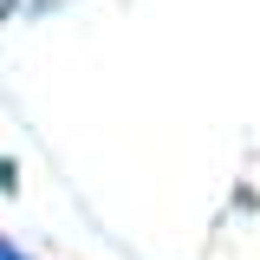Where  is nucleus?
Wrapping results in <instances>:
<instances>
[{
	"mask_svg": "<svg viewBox=\"0 0 260 260\" xmlns=\"http://www.w3.org/2000/svg\"><path fill=\"white\" fill-rule=\"evenodd\" d=\"M0 260H26V254H13V247H7V241H0Z\"/></svg>",
	"mask_w": 260,
	"mask_h": 260,
	"instance_id": "nucleus-1",
	"label": "nucleus"
},
{
	"mask_svg": "<svg viewBox=\"0 0 260 260\" xmlns=\"http://www.w3.org/2000/svg\"><path fill=\"white\" fill-rule=\"evenodd\" d=\"M7 13H13V0H0V20H7Z\"/></svg>",
	"mask_w": 260,
	"mask_h": 260,
	"instance_id": "nucleus-2",
	"label": "nucleus"
}]
</instances>
